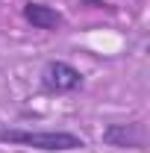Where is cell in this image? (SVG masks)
<instances>
[{
  "label": "cell",
  "mask_w": 150,
  "mask_h": 153,
  "mask_svg": "<svg viewBox=\"0 0 150 153\" xmlns=\"http://www.w3.org/2000/svg\"><path fill=\"white\" fill-rule=\"evenodd\" d=\"M0 144L30 147L41 153H71L85 147V141L68 130H21V127H0Z\"/></svg>",
  "instance_id": "cell-1"
},
{
  "label": "cell",
  "mask_w": 150,
  "mask_h": 153,
  "mask_svg": "<svg viewBox=\"0 0 150 153\" xmlns=\"http://www.w3.org/2000/svg\"><path fill=\"white\" fill-rule=\"evenodd\" d=\"M82 85H85V76L71 62L50 59L41 68V88L50 91V94H71V91H79Z\"/></svg>",
  "instance_id": "cell-2"
},
{
  "label": "cell",
  "mask_w": 150,
  "mask_h": 153,
  "mask_svg": "<svg viewBox=\"0 0 150 153\" xmlns=\"http://www.w3.org/2000/svg\"><path fill=\"white\" fill-rule=\"evenodd\" d=\"M100 141L106 147H118V150H144L147 144V130L141 121H130V124H106Z\"/></svg>",
  "instance_id": "cell-3"
},
{
  "label": "cell",
  "mask_w": 150,
  "mask_h": 153,
  "mask_svg": "<svg viewBox=\"0 0 150 153\" xmlns=\"http://www.w3.org/2000/svg\"><path fill=\"white\" fill-rule=\"evenodd\" d=\"M21 15H24V21H27L33 30H44V33H56L59 27L65 24V18H62V12H59V9L44 6V3H36V0L24 3Z\"/></svg>",
  "instance_id": "cell-4"
},
{
  "label": "cell",
  "mask_w": 150,
  "mask_h": 153,
  "mask_svg": "<svg viewBox=\"0 0 150 153\" xmlns=\"http://www.w3.org/2000/svg\"><path fill=\"white\" fill-rule=\"evenodd\" d=\"M82 3H91L94 9H103V6H109V3H103V0H82Z\"/></svg>",
  "instance_id": "cell-5"
}]
</instances>
